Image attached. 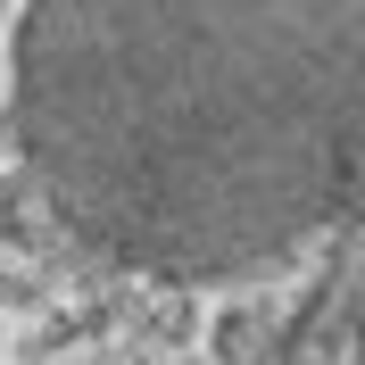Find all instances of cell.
I'll list each match as a JSON object with an SVG mask.
<instances>
[{"mask_svg":"<svg viewBox=\"0 0 365 365\" xmlns=\"http://www.w3.org/2000/svg\"><path fill=\"white\" fill-rule=\"evenodd\" d=\"M357 0H42L25 150L141 266H241L349 200Z\"/></svg>","mask_w":365,"mask_h":365,"instance_id":"obj_1","label":"cell"}]
</instances>
